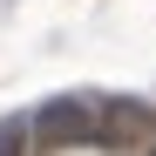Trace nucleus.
<instances>
[{
    "mask_svg": "<svg viewBox=\"0 0 156 156\" xmlns=\"http://www.w3.org/2000/svg\"><path fill=\"white\" fill-rule=\"evenodd\" d=\"M27 143L34 149H95V102L88 95H48L27 115Z\"/></svg>",
    "mask_w": 156,
    "mask_h": 156,
    "instance_id": "nucleus-1",
    "label": "nucleus"
},
{
    "mask_svg": "<svg viewBox=\"0 0 156 156\" xmlns=\"http://www.w3.org/2000/svg\"><path fill=\"white\" fill-rule=\"evenodd\" d=\"M149 136H156V115L143 109V102H129V95L95 102V149H136Z\"/></svg>",
    "mask_w": 156,
    "mask_h": 156,
    "instance_id": "nucleus-2",
    "label": "nucleus"
},
{
    "mask_svg": "<svg viewBox=\"0 0 156 156\" xmlns=\"http://www.w3.org/2000/svg\"><path fill=\"white\" fill-rule=\"evenodd\" d=\"M34 143H27V115H7L0 122V156H27Z\"/></svg>",
    "mask_w": 156,
    "mask_h": 156,
    "instance_id": "nucleus-3",
    "label": "nucleus"
},
{
    "mask_svg": "<svg viewBox=\"0 0 156 156\" xmlns=\"http://www.w3.org/2000/svg\"><path fill=\"white\" fill-rule=\"evenodd\" d=\"M149 156H156V143H149Z\"/></svg>",
    "mask_w": 156,
    "mask_h": 156,
    "instance_id": "nucleus-4",
    "label": "nucleus"
}]
</instances>
